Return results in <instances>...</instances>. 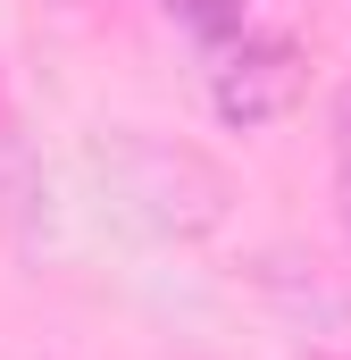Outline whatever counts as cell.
Wrapping results in <instances>:
<instances>
[{
	"label": "cell",
	"instance_id": "7a4b0ae2",
	"mask_svg": "<svg viewBox=\"0 0 351 360\" xmlns=\"http://www.w3.org/2000/svg\"><path fill=\"white\" fill-rule=\"evenodd\" d=\"M25 201H34V143L17 134V109H8V92H0V226H8Z\"/></svg>",
	"mask_w": 351,
	"mask_h": 360
},
{
	"label": "cell",
	"instance_id": "6da1fadb",
	"mask_svg": "<svg viewBox=\"0 0 351 360\" xmlns=\"http://www.w3.org/2000/svg\"><path fill=\"white\" fill-rule=\"evenodd\" d=\"M218 51V68H209V109L226 117V126H276V117H293V101H301V51L284 42V34H226V42H209Z\"/></svg>",
	"mask_w": 351,
	"mask_h": 360
},
{
	"label": "cell",
	"instance_id": "3957f363",
	"mask_svg": "<svg viewBox=\"0 0 351 360\" xmlns=\"http://www.w3.org/2000/svg\"><path fill=\"white\" fill-rule=\"evenodd\" d=\"M335 143H343V160H351V84L335 92Z\"/></svg>",
	"mask_w": 351,
	"mask_h": 360
}]
</instances>
